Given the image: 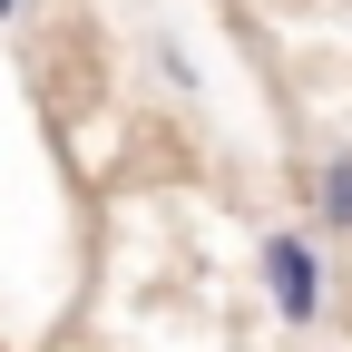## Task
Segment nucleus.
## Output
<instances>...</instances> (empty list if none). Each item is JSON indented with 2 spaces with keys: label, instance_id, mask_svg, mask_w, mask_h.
Segmentation results:
<instances>
[{
  "label": "nucleus",
  "instance_id": "3",
  "mask_svg": "<svg viewBox=\"0 0 352 352\" xmlns=\"http://www.w3.org/2000/svg\"><path fill=\"white\" fill-rule=\"evenodd\" d=\"M10 10H20V0H0V20H10Z\"/></svg>",
  "mask_w": 352,
  "mask_h": 352
},
{
  "label": "nucleus",
  "instance_id": "1",
  "mask_svg": "<svg viewBox=\"0 0 352 352\" xmlns=\"http://www.w3.org/2000/svg\"><path fill=\"white\" fill-rule=\"evenodd\" d=\"M264 294H274L284 323H314L323 314V254L303 235H274V245H264Z\"/></svg>",
  "mask_w": 352,
  "mask_h": 352
},
{
  "label": "nucleus",
  "instance_id": "2",
  "mask_svg": "<svg viewBox=\"0 0 352 352\" xmlns=\"http://www.w3.org/2000/svg\"><path fill=\"white\" fill-rule=\"evenodd\" d=\"M314 206H323V226H333V235H352V157H333V166H323Z\"/></svg>",
  "mask_w": 352,
  "mask_h": 352
}]
</instances>
